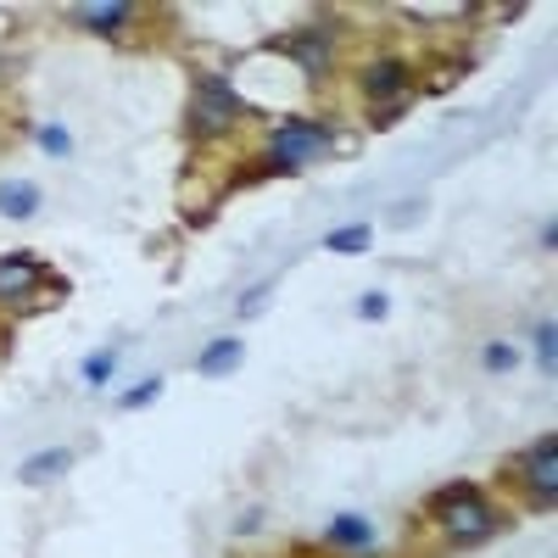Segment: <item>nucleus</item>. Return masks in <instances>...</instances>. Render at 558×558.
Masks as SVG:
<instances>
[{"label":"nucleus","mask_w":558,"mask_h":558,"mask_svg":"<svg viewBox=\"0 0 558 558\" xmlns=\"http://www.w3.org/2000/svg\"><path fill=\"white\" fill-rule=\"evenodd\" d=\"M425 520H436L452 547H481V542H492V536L502 531V514L486 502V492H481L475 481H447V486H436V492L425 497Z\"/></svg>","instance_id":"1"},{"label":"nucleus","mask_w":558,"mask_h":558,"mask_svg":"<svg viewBox=\"0 0 558 558\" xmlns=\"http://www.w3.org/2000/svg\"><path fill=\"white\" fill-rule=\"evenodd\" d=\"M68 302V279H57L34 252H12L0 257V307H12L17 318L51 313Z\"/></svg>","instance_id":"2"},{"label":"nucleus","mask_w":558,"mask_h":558,"mask_svg":"<svg viewBox=\"0 0 558 558\" xmlns=\"http://www.w3.org/2000/svg\"><path fill=\"white\" fill-rule=\"evenodd\" d=\"M318 157H336V129L318 123V118H286V123H274L268 140H263V173L268 179L302 173Z\"/></svg>","instance_id":"3"},{"label":"nucleus","mask_w":558,"mask_h":558,"mask_svg":"<svg viewBox=\"0 0 558 558\" xmlns=\"http://www.w3.org/2000/svg\"><path fill=\"white\" fill-rule=\"evenodd\" d=\"M246 112L252 107L229 89L223 73H196L191 78V107H184V134H191V140H218V134L235 129Z\"/></svg>","instance_id":"4"},{"label":"nucleus","mask_w":558,"mask_h":558,"mask_svg":"<svg viewBox=\"0 0 558 558\" xmlns=\"http://www.w3.org/2000/svg\"><path fill=\"white\" fill-rule=\"evenodd\" d=\"M502 475L525 492V502H531V508H542V514H547V508L558 502V436H553V430H542L531 447H520L514 458L502 463Z\"/></svg>","instance_id":"5"},{"label":"nucleus","mask_w":558,"mask_h":558,"mask_svg":"<svg viewBox=\"0 0 558 558\" xmlns=\"http://www.w3.org/2000/svg\"><path fill=\"white\" fill-rule=\"evenodd\" d=\"M268 51L291 57L307 78H330V68H336V39H330V28H324V23H302L291 34H274Z\"/></svg>","instance_id":"6"},{"label":"nucleus","mask_w":558,"mask_h":558,"mask_svg":"<svg viewBox=\"0 0 558 558\" xmlns=\"http://www.w3.org/2000/svg\"><path fill=\"white\" fill-rule=\"evenodd\" d=\"M408 84H413V68H408L402 57H375V62H363V68H357V96H363V101H375V107L413 96Z\"/></svg>","instance_id":"7"},{"label":"nucleus","mask_w":558,"mask_h":558,"mask_svg":"<svg viewBox=\"0 0 558 558\" xmlns=\"http://www.w3.org/2000/svg\"><path fill=\"white\" fill-rule=\"evenodd\" d=\"M68 23L84 28V34L118 39L129 23H140V7H129V0H89V7H68Z\"/></svg>","instance_id":"8"},{"label":"nucleus","mask_w":558,"mask_h":558,"mask_svg":"<svg viewBox=\"0 0 558 558\" xmlns=\"http://www.w3.org/2000/svg\"><path fill=\"white\" fill-rule=\"evenodd\" d=\"M324 547H330V553H347V558L375 553V525H368L363 514H336L330 525H324Z\"/></svg>","instance_id":"9"},{"label":"nucleus","mask_w":558,"mask_h":558,"mask_svg":"<svg viewBox=\"0 0 558 558\" xmlns=\"http://www.w3.org/2000/svg\"><path fill=\"white\" fill-rule=\"evenodd\" d=\"M39 207H45V191L34 179H0V218L28 223V218H39Z\"/></svg>","instance_id":"10"},{"label":"nucleus","mask_w":558,"mask_h":558,"mask_svg":"<svg viewBox=\"0 0 558 558\" xmlns=\"http://www.w3.org/2000/svg\"><path fill=\"white\" fill-rule=\"evenodd\" d=\"M241 357H246V341H241V336H218V341L196 357V375H202V380H223V375H235V368H241Z\"/></svg>","instance_id":"11"},{"label":"nucleus","mask_w":558,"mask_h":558,"mask_svg":"<svg viewBox=\"0 0 558 558\" xmlns=\"http://www.w3.org/2000/svg\"><path fill=\"white\" fill-rule=\"evenodd\" d=\"M62 470H73V447H45V452L23 458L17 481H23V486H39V481H57Z\"/></svg>","instance_id":"12"},{"label":"nucleus","mask_w":558,"mask_h":558,"mask_svg":"<svg viewBox=\"0 0 558 558\" xmlns=\"http://www.w3.org/2000/svg\"><path fill=\"white\" fill-rule=\"evenodd\" d=\"M368 241H375V229H368V223H341V229H330V235H324V252H336V257H363Z\"/></svg>","instance_id":"13"},{"label":"nucleus","mask_w":558,"mask_h":558,"mask_svg":"<svg viewBox=\"0 0 558 558\" xmlns=\"http://www.w3.org/2000/svg\"><path fill=\"white\" fill-rule=\"evenodd\" d=\"M112 368H118V347L89 352V357H84V386H107V380H112Z\"/></svg>","instance_id":"14"},{"label":"nucleus","mask_w":558,"mask_h":558,"mask_svg":"<svg viewBox=\"0 0 558 558\" xmlns=\"http://www.w3.org/2000/svg\"><path fill=\"white\" fill-rule=\"evenodd\" d=\"M34 140H39V151H51V157H73V134L62 123H39Z\"/></svg>","instance_id":"15"},{"label":"nucleus","mask_w":558,"mask_h":558,"mask_svg":"<svg viewBox=\"0 0 558 558\" xmlns=\"http://www.w3.org/2000/svg\"><path fill=\"white\" fill-rule=\"evenodd\" d=\"M536 363H542V375H553V363H558V330H553V318L536 324Z\"/></svg>","instance_id":"16"},{"label":"nucleus","mask_w":558,"mask_h":558,"mask_svg":"<svg viewBox=\"0 0 558 558\" xmlns=\"http://www.w3.org/2000/svg\"><path fill=\"white\" fill-rule=\"evenodd\" d=\"M481 363L492 368V375H514V368H520V352L508 347V341H492V347L481 352Z\"/></svg>","instance_id":"17"},{"label":"nucleus","mask_w":558,"mask_h":558,"mask_svg":"<svg viewBox=\"0 0 558 558\" xmlns=\"http://www.w3.org/2000/svg\"><path fill=\"white\" fill-rule=\"evenodd\" d=\"M162 386H168V380H162V375H151L146 386H134V391H123V397H118V408H123V413H134V408H151V402L162 397Z\"/></svg>","instance_id":"18"},{"label":"nucleus","mask_w":558,"mask_h":558,"mask_svg":"<svg viewBox=\"0 0 558 558\" xmlns=\"http://www.w3.org/2000/svg\"><path fill=\"white\" fill-rule=\"evenodd\" d=\"M386 313H391V296H386V291H368V296L357 302V318H368V324H380Z\"/></svg>","instance_id":"19"},{"label":"nucleus","mask_w":558,"mask_h":558,"mask_svg":"<svg viewBox=\"0 0 558 558\" xmlns=\"http://www.w3.org/2000/svg\"><path fill=\"white\" fill-rule=\"evenodd\" d=\"M268 296H274V286H268V279H263V286H252V291L241 296V318H257V313L268 307Z\"/></svg>","instance_id":"20"},{"label":"nucleus","mask_w":558,"mask_h":558,"mask_svg":"<svg viewBox=\"0 0 558 558\" xmlns=\"http://www.w3.org/2000/svg\"><path fill=\"white\" fill-rule=\"evenodd\" d=\"M553 246H558V223L547 218V223H542V252H553Z\"/></svg>","instance_id":"21"}]
</instances>
